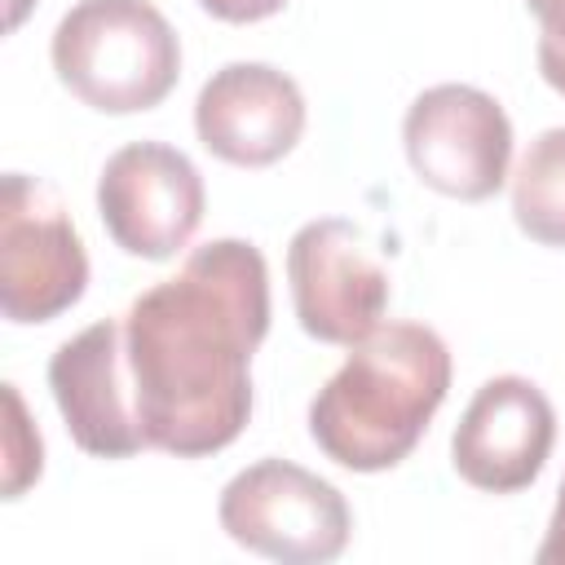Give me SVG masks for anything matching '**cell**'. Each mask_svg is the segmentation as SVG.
<instances>
[{
    "label": "cell",
    "mask_w": 565,
    "mask_h": 565,
    "mask_svg": "<svg viewBox=\"0 0 565 565\" xmlns=\"http://www.w3.org/2000/svg\"><path fill=\"white\" fill-rule=\"evenodd\" d=\"M269 331L260 247L216 238L124 313V366L146 446L177 459L225 450L252 419V353Z\"/></svg>",
    "instance_id": "6da1fadb"
},
{
    "label": "cell",
    "mask_w": 565,
    "mask_h": 565,
    "mask_svg": "<svg viewBox=\"0 0 565 565\" xmlns=\"http://www.w3.org/2000/svg\"><path fill=\"white\" fill-rule=\"evenodd\" d=\"M450 388V349L424 322H380L309 402V437L353 472L397 468Z\"/></svg>",
    "instance_id": "7a4b0ae2"
},
{
    "label": "cell",
    "mask_w": 565,
    "mask_h": 565,
    "mask_svg": "<svg viewBox=\"0 0 565 565\" xmlns=\"http://www.w3.org/2000/svg\"><path fill=\"white\" fill-rule=\"evenodd\" d=\"M57 79L102 115L159 106L181 75V40L150 0H79L53 31Z\"/></svg>",
    "instance_id": "3957f363"
},
{
    "label": "cell",
    "mask_w": 565,
    "mask_h": 565,
    "mask_svg": "<svg viewBox=\"0 0 565 565\" xmlns=\"http://www.w3.org/2000/svg\"><path fill=\"white\" fill-rule=\"evenodd\" d=\"M221 530L269 561L322 565L349 547V503L318 472L291 459H256L234 472L216 503Z\"/></svg>",
    "instance_id": "277c9868"
},
{
    "label": "cell",
    "mask_w": 565,
    "mask_h": 565,
    "mask_svg": "<svg viewBox=\"0 0 565 565\" xmlns=\"http://www.w3.org/2000/svg\"><path fill=\"white\" fill-rule=\"evenodd\" d=\"M88 287L84 238L53 185L9 172L0 185V309L9 322H49Z\"/></svg>",
    "instance_id": "5b68a950"
},
{
    "label": "cell",
    "mask_w": 565,
    "mask_h": 565,
    "mask_svg": "<svg viewBox=\"0 0 565 565\" xmlns=\"http://www.w3.org/2000/svg\"><path fill=\"white\" fill-rule=\"evenodd\" d=\"M402 141L415 177L446 199L481 203L508 181L512 124L503 106L472 84L424 88L402 119Z\"/></svg>",
    "instance_id": "8992f818"
},
{
    "label": "cell",
    "mask_w": 565,
    "mask_h": 565,
    "mask_svg": "<svg viewBox=\"0 0 565 565\" xmlns=\"http://www.w3.org/2000/svg\"><path fill=\"white\" fill-rule=\"evenodd\" d=\"M287 282L300 327L322 344L353 349L388 309V269L371 256L358 225L340 216L309 221L287 243Z\"/></svg>",
    "instance_id": "52a82bcc"
},
{
    "label": "cell",
    "mask_w": 565,
    "mask_h": 565,
    "mask_svg": "<svg viewBox=\"0 0 565 565\" xmlns=\"http://www.w3.org/2000/svg\"><path fill=\"white\" fill-rule=\"evenodd\" d=\"M97 216L128 256L168 260L203 221V177L177 146L128 141L97 177Z\"/></svg>",
    "instance_id": "ba28073f"
},
{
    "label": "cell",
    "mask_w": 565,
    "mask_h": 565,
    "mask_svg": "<svg viewBox=\"0 0 565 565\" xmlns=\"http://www.w3.org/2000/svg\"><path fill=\"white\" fill-rule=\"evenodd\" d=\"M556 441V411L547 393L525 375L486 380L450 437L455 472L490 494L534 486Z\"/></svg>",
    "instance_id": "9c48e42d"
},
{
    "label": "cell",
    "mask_w": 565,
    "mask_h": 565,
    "mask_svg": "<svg viewBox=\"0 0 565 565\" xmlns=\"http://www.w3.org/2000/svg\"><path fill=\"white\" fill-rule=\"evenodd\" d=\"M194 132L234 168H269L305 132V93L269 62H230L199 88Z\"/></svg>",
    "instance_id": "30bf717a"
},
{
    "label": "cell",
    "mask_w": 565,
    "mask_h": 565,
    "mask_svg": "<svg viewBox=\"0 0 565 565\" xmlns=\"http://www.w3.org/2000/svg\"><path fill=\"white\" fill-rule=\"evenodd\" d=\"M49 388L66 419V433L84 455L132 459L146 446V433L132 411L128 366H124V322L102 318L57 344L49 358Z\"/></svg>",
    "instance_id": "8fae6325"
},
{
    "label": "cell",
    "mask_w": 565,
    "mask_h": 565,
    "mask_svg": "<svg viewBox=\"0 0 565 565\" xmlns=\"http://www.w3.org/2000/svg\"><path fill=\"white\" fill-rule=\"evenodd\" d=\"M512 216L543 247H565V128L530 141L512 172Z\"/></svg>",
    "instance_id": "7c38bea8"
},
{
    "label": "cell",
    "mask_w": 565,
    "mask_h": 565,
    "mask_svg": "<svg viewBox=\"0 0 565 565\" xmlns=\"http://www.w3.org/2000/svg\"><path fill=\"white\" fill-rule=\"evenodd\" d=\"M4 388V486L0 494L4 499H18L31 481H40V468H44V441L35 433V424L26 419V406H22V393L18 384H0Z\"/></svg>",
    "instance_id": "4fadbf2b"
},
{
    "label": "cell",
    "mask_w": 565,
    "mask_h": 565,
    "mask_svg": "<svg viewBox=\"0 0 565 565\" xmlns=\"http://www.w3.org/2000/svg\"><path fill=\"white\" fill-rule=\"evenodd\" d=\"M199 4L221 22H260V18H274L287 0H199Z\"/></svg>",
    "instance_id": "5bb4252c"
},
{
    "label": "cell",
    "mask_w": 565,
    "mask_h": 565,
    "mask_svg": "<svg viewBox=\"0 0 565 565\" xmlns=\"http://www.w3.org/2000/svg\"><path fill=\"white\" fill-rule=\"evenodd\" d=\"M539 565H565V481H561V494H556V508H552V521H547V534L534 552Z\"/></svg>",
    "instance_id": "9a60e30c"
},
{
    "label": "cell",
    "mask_w": 565,
    "mask_h": 565,
    "mask_svg": "<svg viewBox=\"0 0 565 565\" xmlns=\"http://www.w3.org/2000/svg\"><path fill=\"white\" fill-rule=\"evenodd\" d=\"M525 4L543 26L539 40L552 44V49H565V0H525Z\"/></svg>",
    "instance_id": "2e32d148"
},
{
    "label": "cell",
    "mask_w": 565,
    "mask_h": 565,
    "mask_svg": "<svg viewBox=\"0 0 565 565\" xmlns=\"http://www.w3.org/2000/svg\"><path fill=\"white\" fill-rule=\"evenodd\" d=\"M539 71H543V79L565 97V49H552V44L539 40Z\"/></svg>",
    "instance_id": "e0dca14e"
},
{
    "label": "cell",
    "mask_w": 565,
    "mask_h": 565,
    "mask_svg": "<svg viewBox=\"0 0 565 565\" xmlns=\"http://www.w3.org/2000/svg\"><path fill=\"white\" fill-rule=\"evenodd\" d=\"M22 9H26V0H13V4H9V26L22 22Z\"/></svg>",
    "instance_id": "ac0fdd59"
}]
</instances>
